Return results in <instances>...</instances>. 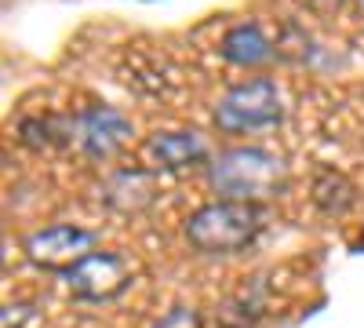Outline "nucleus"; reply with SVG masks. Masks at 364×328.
<instances>
[{"mask_svg": "<svg viewBox=\"0 0 364 328\" xmlns=\"http://www.w3.org/2000/svg\"><path fill=\"white\" fill-rule=\"evenodd\" d=\"M208 183L226 201L269 204L288 190V164L262 146H230L208 161Z\"/></svg>", "mask_w": 364, "mask_h": 328, "instance_id": "1", "label": "nucleus"}, {"mask_svg": "<svg viewBox=\"0 0 364 328\" xmlns=\"http://www.w3.org/2000/svg\"><path fill=\"white\" fill-rule=\"evenodd\" d=\"M266 230V208L248 201H211L186 219V241L200 255H237Z\"/></svg>", "mask_w": 364, "mask_h": 328, "instance_id": "2", "label": "nucleus"}, {"mask_svg": "<svg viewBox=\"0 0 364 328\" xmlns=\"http://www.w3.org/2000/svg\"><path fill=\"white\" fill-rule=\"evenodd\" d=\"M281 121H284V99L277 80L269 77L240 80L215 102V128L226 135L266 132V128H277Z\"/></svg>", "mask_w": 364, "mask_h": 328, "instance_id": "3", "label": "nucleus"}, {"mask_svg": "<svg viewBox=\"0 0 364 328\" xmlns=\"http://www.w3.org/2000/svg\"><path fill=\"white\" fill-rule=\"evenodd\" d=\"M99 237L84 230V226H73V223H55V226H44V230H33L26 237V259L37 266L44 274H70L80 259H87L95 252Z\"/></svg>", "mask_w": 364, "mask_h": 328, "instance_id": "4", "label": "nucleus"}, {"mask_svg": "<svg viewBox=\"0 0 364 328\" xmlns=\"http://www.w3.org/2000/svg\"><path fill=\"white\" fill-rule=\"evenodd\" d=\"M132 121L117 106H87L73 117V146L87 161H117L132 146Z\"/></svg>", "mask_w": 364, "mask_h": 328, "instance_id": "5", "label": "nucleus"}, {"mask_svg": "<svg viewBox=\"0 0 364 328\" xmlns=\"http://www.w3.org/2000/svg\"><path fill=\"white\" fill-rule=\"evenodd\" d=\"M66 288L80 303H113L132 288V266L117 252H91L66 274Z\"/></svg>", "mask_w": 364, "mask_h": 328, "instance_id": "6", "label": "nucleus"}, {"mask_svg": "<svg viewBox=\"0 0 364 328\" xmlns=\"http://www.w3.org/2000/svg\"><path fill=\"white\" fill-rule=\"evenodd\" d=\"M142 157H146V168L154 171H190V168L208 164L215 154H211V146L200 132L178 128V132H154L142 142Z\"/></svg>", "mask_w": 364, "mask_h": 328, "instance_id": "7", "label": "nucleus"}, {"mask_svg": "<svg viewBox=\"0 0 364 328\" xmlns=\"http://www.w3.org/2000/svg\"><path fill=\"white\" fill-rule=\"evenodd\" d=\"M161 171L154 168H120L99 186V197L117 216H142L161 197Z\"/></svg>", "mask_w": 364, "mask_h": 328, "instance_id": "8", "label": "nucleus"}, {"mask_svg": "<svg viewBox=\"0 0 364 328\" xmlns=\"http://www.w3.org/2000/svg\"><path fill=\"white\" fill-rule=\"evenodd\" d=\"M219 55L226 58L230 66H240V70H259L266 63H273V44L269 37L262 33V26L255 22H237L223 33V44H219Z\"/></svg>", "mask_w": 364, "mask_h": 328, "instance_id": "9", "label": "nucleus"}, {"mask_svg": "<svg viewBox=\"0 0 364 328\" xmlns=\"http://www.w3.org/2000/svg\"><path fill=\"white\" fill-rule=\"evenodd\" d=\"M314 204L321 216H331V219H343L346 212H353L357 204V186L350 183V179L336 168H321L314 175V190H310Z\"/></svg>", "mask_w": 364, "mask_h": 328, "instance_id": "10", "label": "nucleus"}, {"mask_svg": "<svg viewBox=\"0 0 364 328\" xmlns=\"http://www.w3.org/2000/svg\"><path fill=\"white\" fill-rule=\"evenodd\" d=\"M0 324L4 328H41V317H37L33 307H26V303H8Z\"/></svg>", "mask_w": 364, "mask_h": 328, "instance_id": "11", "label": "nucleus"}, {"mask_svg": "<svg viewBox=\"0 0 364 328\" xmlns=\"http://www.w3.org/2000/svg\"><path fill=\"white\" fill-rule=\"evenodd\" d=\"M157 328H204V321H200V314L190 310V307H175V310H168V314L161 317Z\"/></svg>", "mask_w": 364, "mask_h": 328, "instance_id": "12", "label": "nucleus"}, {"mask_svg": "<svg viewBox=\"0 0 364 328\" xmlns=\"http://www.w3.org/2000/svg\"><path fill=\"white\" fill-rule=\"evenodd\" d=\"M357 11H360V22H364V0H357Z\"/></svg>", "mask_w": 364, "mask_h": 328, "instance_id": "13", "label": "nucleus"}, {"mask_svg": "<svg viewBox=\"0 0 364 328\" xmlns=\"http://www.w3.org/2000/svg\"><path fill=\"white\" fill-rule=\"evenodd\" d=\"M357 252H364V233H360V241H357Z\"/></svg>", "mask_w": 364, "mask_h": 328, "instance_id": "14", "label": "nucleus"}]
</instances>
